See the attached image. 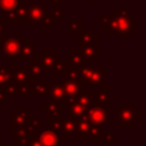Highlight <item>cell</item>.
Instances as JSON below:
<instances>
[{
	"instance_id": "cell-1",
	"label": "cell",
	"mask_w": 146,
	"mask_h": 146,
	"mask_svg": "<svg viewBox=\"0 0 146 146\" xmlns=\"http://www.w3.org/2000/svg\"><path fill=\"white\" fill-rule=\"evenodd\" d=\"M99 29L106 35L117 34L121 40H124L127 35H133L135 31V18L129 14L128 8H115L114 13L106 15L99 13Z\"/></svg>"
},
{
	"instance_id": "cell-2",
	"label": "cell",
	"mask_w": 146,
	"mask_h": 146,
	"mask_svg": "<svg viewBox=\"0 0 146 146\" xmlns=\"http://www.w3.org/2000/svg\"><path fill=\"white\" fill-rule=\"evenodd\" d=\"M115 122L122 129H133L136 127L137 117L141 116L140 112H136L130 102H120V104L115 107Z\"/></svg>"
},
{
	"instance_id": "cell-3",
	"label": "cell",
	"mask_w": 146,
	"mask_h": 146,
	"mask_svg": "<svg viewBox=\"0 0 146 146\" xmlns=\"http://www.w3.org/2000/svg\"><path fill=\"white\" fill-rule=\"evenodd\" d=\"M111 113V106L106 105H100L97 103H92L86 112V116L89 121L90 124L95 125H104L110 117Z\"/></svg>"
},
{
	"instance_id": "cell-4",
	"label": "cell",
	"mask_w": 146,
	"mask_h": 146,
	"mask_svg": "<svg viewBox=\"0 0 146 146\" xmlns=\"http://www.w3.org/2000/svg\"><path fill=\"white\" fill-rule=\"evenodd\" d=\"M21 42H22V34L19 33L5 36L3 41L0 43V49L7 60H11L16 58L21 47Z\"/></svg>"
},
{
	"instance_id": "cell-5",
	"label": "cell",
	"mask_w": 146,
	"mask_h": 146,
	"mask_svg": "<svg viewBox=\"0 0 146 146\" xmlns=\"http://www.w3.org/2000/svg\"><path fill=\"white\" fill-rule=\"evenodd\" d=\"M30 5L21 2L13 11L5 15L3 22L6 24H29Z\"/></svg>"
},
{
	"instance_id": "cell-6",
	"label": "cell",
	"mask_w": 146,
	"mask_h": 146,
	"mask_svg": "<svg viewBox=\"0 0 146 146\" xmlns=\"http://www.w3.org/2000/svg\"><path fill=\"white\" fill-rule=\"evenodd\" d=\"M26 68H27V74H29L30 81L43 80V78L48 75V71L44 68L40 55H36L34 58L27 60Z\"/></svg>"
},
{
	"instance_id": "cell-7",
	"label": "cell",
	"mask_w": 146,
	"mask_h": 146,
	"mask_svg": "<svg viewBox=\"0 0 146 146\" xmlns=\"http://www.w3.org/2000/svg\"><path fill=\"white\" fill-rule=\"evenodd\" d=\"M62 84H63L64 95H65L63 107H66L71 103H74L76 100V97L80 95L81 91H83V87L78 81H63Z\"/></svg>"
},
{
	"instance_id": "cell-8",
	"label": "cell",
	"mask_w": 146,
	"mask_h": 146,
	"mask_svg": "<svg viewBox=\"0 0 146 146\" xmlns=\"http://www.w3.org/2000/svg\"><path fill=\"white\" fill-rule=\"evenodd\" d=\"M38 46L32 42L31 39H22L18 54L15 59L17 60H30L36 56Z\"/></svg>"
},
{
	"instance_id": "cell-9",
	"label": "cell",
	"mask_w": 146,
	"mask_h": 146,
	"mask_svg": "<svg viewBox=\"0 0 146 146\" xmlns=\"http://www.w3.org/2000/svg\"><path fill=\"white\" fill-rule=\"evenodd\" d=\"M32 119V113L27 111L25 106H18L10 115V123L11 125H22L29 123Z\"/></svg>"
},
{
	"instance_id": "cell-10",
	"label": "cell",
	"mask_w": 146,
	"mask_h": 146,
	"mask_svg": "<svg viewBox=\"0 0 146 146\" xmlns=\"http://www.w3.org/2000/svg\"><path fill=\"white\" fill-rule=\"evenodd\" d=\"M48 3H32L30 5L29 24H40L44 14L47 13Z\"/></svg>"
},
{
	"instance_id": "cell-11",
	"label": "cell",
	"mask_w": 146,
	"mask_h": 146,
	"mask_svg": "<svg viewBox=\"0 0 146 146\" xmlns=\"http://www.w3.org/2000/svg\"><path fill=\"white\" fill-rule=\"evenodd\" d=\"M38 139L42 146H57L64 143V138L58 137L57 133L48 129H43L40 132H38Z\"/></svg>"
},
{
	"instance_id": "cell-12",
	"label": "cell",
	"mask_w": 146,
	"mask_h": 146,
	"mask_svg": "<svg viewBox=\"0 0 146 146\" xmlns=\"http://www.w3.org/2000/svg\"><path fill=\"white\" fill-rule=\"evenodd\" d=\"M51 81L38 80V81H30V97H42L47 96L49 91Z\"/></svg>"
},
{
	"instance_id": "cell-13",
	"label": "cell",
	"mask_w": 146,
	"mask_h": 146,
	"mask_svg": "<svg viewBox=\"0 0 146 146\" xmlns=\"http://www.w3.org/2000/svg\"><path fill=\"white\" fill-rule=\"evenodd\" d=\"M46 97H47V100H52V102L59 103L63 106L64 100H65L63 84L60 82H50L49 91H48Z\"/></svg>"
},
{
	"instance_id": "cell-14",
	"label": "cell",
	"mask_w": 146,
	"mask_h": 146,
	"mask_svg": "<svg viewBox=\"0 0 146 146\" xmlns=\"http://www.w3.org/2000/svg\"><path fill=\"white\" fill-rule=\"evenodd\" d=\"M111 89L107 86H103L100 87L97 91H92L94 95V100L97 104L100 105H106V106H111V103H113L115 100V97L112 96L110 94Z\"/></svg>"
},
{
	"instance_id": "cell-15",
	"label": "cell",
	"mask_w": 146,
	"mask_h": 146,
	"mask_svg": "<svg viewBox=\"0 0 146 146\" xmlns=\"http://www.w3.org/2000/svg\"><path fill=\"white\" fill-rule=\"evenodd\" d=\"M95 62L91 60H83V63L78 67V74H79V83L82 87H87L88 81L91 76V73L94 71Z\"/></svg>"
},
{
	"instance_id": "cell-16",
	"label": "cell",
	"mask_w": 146,
	"mask_h": 146,
	"mask_svg": "<svg viewBox=\"0 0 146 146\" xmlns=\"http://www.w3.org/2000/svg\"><path fill=\"white\" fill-rule=\"evenodd\" d=\"M105 66L104 65H98L94 67V71L91 73V76L88 81L87 87H96L100 88L105 86Z\"/></svg>"
},
{
	"instance_id": "cell-17",
	"label": "cell",
	"mask_w": 146,
	"mask_h": 146,
	"mask_svg": "<svg viewBox=\"0 0 146 146\" xmlns=\"http://www.w3.org/2000/svg\"><path fill=\"white\" fill-rule=\"evenodd\" d=\"M64 107L56 102L52 100H44L41 104V111L47 114V117H57L63 116Z\"/></svg>"
},
{
	"instance_id": "cell-18",
	"label": "cell",
	"mask_w": 146,
	"mask_h": 146,
	"mask_svg": "<svg viewBox=\"0 0 146 146\" xmlns=\"http://www.w3.org/2000/svg\"><path fill=\"white\" fill-rule=\"evenodd\" d=\"M78 50L80 51V55L82 56L83 60L96 62L99 59V44L97 43H91V44L79 47Z\"/></svg>"
},
{
	"instance_id": "cell-19",
	"label": "cell",
	"mask_w": 146,
	"mask_h": 146,
	"mask_svg": "<svg viewBox=\"0 0 146 146\" xmlns=\"http://www.w3.org/2000/svg\"><path fill=\"white\" fill-rule=\"evenodd\" d=\"M41 60L44 68L48 72H51L54 65L58 60V50L57 49H43L41 51Z\"/></svg>"
},
{
	"instance_id": "cell-20",
	"label": "cell",
	"mask_w": 146,
	"mask_h": 146,
	"mask_svg": "<svg viewBox=\"0 0 146 146\" xmlns=\"http://www.w3.org/2000/svg\"><path fill=\"white\" fill-rule=\"evenodd\" d=\"M35 131H38V130H35L30 122L25 123V124H22V125H10V137L14 138V139H17L19 137L29 136V135H31Z\"/></svg>"
},
{
	"instance_id": "cell-21",
	"label": "cell",
	"mask_w": 146,
	"mask_h": 146,
	"mask_svg": "<svg viewBox=\"0 0 146 146\" xmlns=\"http://www.w3.org/2000/svg\"><path fill=\"white\" fill-rule=\"evenodd\" d=\"M79 47L95 43L99 39V35L92 29H83L79 34Z\"/></svg>"
},
{
	"instance_id": "cell-22",
	"label": "cell",
	"mask_w": 146,
	"mask_h": 146,
	"mask_svg": "<svg viewBox=\"0 0 146 146\" xmlns=\"http://www.w3.org/2000/svg\"><path fill=\"white\" fill-rule=\"evenodd\" d=\"M13 82L16 84H25L30 82L26 65H15L14 74H13Z\"/></svg>"
},
{
	"instance_id": "cell-23",
	"label": "cell",
	"mask_w": 146,
	"mask_h": 146,
	"mask_svg": "<svg viewBox=\"0 0 146 146\" xmlns=\"http://www.w3.org/2000/svg\"><path fill=\"white\" fill-rule=\"evenodd\" d=\"M14 67L15 65H0V89L13 82Z\"/></svg>"
},
{
	"instance_id": "cell-24",
	"label": "cell",
	"mask_w": 146,
	"mask_h": 146,
	"mask_svg": "<svg viewBox=\"0 0 146 146\" xmlns=\"http://www.w3.org/2000/svg\"><path fill=\"white\" fill-rule=\"evenodd\" d=\"M90 123L86 116V114L83 116H81L80 119H78V125H76V131H75V136L74 138H88V133H89V129H90Z\"/></svg>"
},
{
	"instance_id": "cell-25",
	"label": "cell",
	"mask_w": 146,
	"mask_h": 146,
	"mask_svg": "<svg viewBox=\"0 0 146 146\" xmlns=\"http://www.w3.org/2000/svg\"><path fill=\"white\" fill-rule=\"evenodd\" d=\"M76 125H78V119H72V117H66L64 119L63 123V137L64 138H74L75 131H76Z\"/></svg>"
},
{
	"instance_id": "cell-26",
	"label": "cell",
	"mask_w": 146,
	"mask_h": 146,
	"mask_svg": "<svg viewBox=\"0 0 146 146\" xmlns=\"http://www.w3.org/2000/svg\"><path fill=\"white\" fill-rule=\"evenodd\" d=\"M105 133V128L104 125H95L91 124L90 129H89V133H88V141L90 144H98L103 136Z\"/></svg>"
},
{
	"instance_id": "cell-27",
	"label": "cell",
	"mask_w": 146,
	"mask_h": 146,
	"mask_svg": "<svg viewBox=\"0 0 146 146\" xmlns=\"http://www.w3.org/2000/svg\"><path fill=\"white\" fill-rule=\"evenodd\" d=\"M66 107H67V117H72V119H80L87 112V107L82 106L78 102L71 103Z\"/></svg>"
},
{
	"instance_id": "cell-28",
	"label": "cell",
	"mask_w": 146,
	"mask_h": 146,
	"mask_svg": "<svg viewBox=\"0 0 146 146\" xmlns=\"http://www.w3.org/2000/svg\"><path fill=\"white\" fill-rule=\"evenodd\" d=\"M83 24H84L83 18H78V19L68 18L67 19V33L70 35H78L84 29Z\"/></svg>"
},
{
	"instance_id": "cell-29",
	"label": "cell",
	"mask_w": 146,
	"mask_h": 146,
	"mask_svg": "<svg viewBox=\"0 0 146 146\" xmlns=\"http://www.w3.org/2000/svg\"><path fill=\"white\" fill-rule=\"evenodd\" d=\"M63 123H64V117L63 116H57V117H47V127L48 130L55 132V133H63Z\"/></svg>"
},
{
	"instance_id": "cell-30",
	"label": "cell",
	"mask_w": 146,
	"mask_h": 146,
	"mask_svg": "<svg viewBox=\"0 0 146 146\" xmlns=\"http://www.w3.org/2000/svg\"><path fill=\"white\" fill-rule=\"evenodd\" d=\"M66 60L68 63V66L76 67V68L83 63V58L80 55V51L78 49H68V51H67V59Z\"/></svg>"
},
{
	"instance_id": "cell-31",
	"label": "cell",
	"mask_w": 146,
	"mask_h": 146,
	"mask_svg": "<svg viewBox=\"0 0 146 146\" xmlns=\"http://www.w3.org/2000/svg\"><path fill=\"white\" fill-rule=\"evenodd\" d=\"M79 104H81L82 106L84 107H89L95 100H94V95H92V91H81L80 95L76 97V100Z\"/></svg>"
},
{
	"instance_id": "cell-32",
	"label": "cell",
	"mask_w": 146,
	"mask_h": 146,
	"mask_svg": "<svg viewBox=\"0 0 146 146\" xmlns=\"http://www.w3.org/2000/svg\"><path fill=\"white\" fill-rule=\"evenodd\" d=\"M67 67H68V63L66 59H58L51 70L52 75L54 76H63V74L65 73Z\"/></svg>"
},
{
	"instance_id": "cell-33",
	"label": "cell",
	"mask_w": 146,
	"mask_h": 146,
	"mask_svg": "<svg viewBox=\"0 0 146 146\" xmlns=\"http://www.w3.org/2000/svg\"><path fill=\"white\" fill-rule=\"evenodd\" d=\"M57 23H58V21L56 19V17L52 14L46 13L40 24H41L42 30H51L54 27V25H56Z\"/></svg>"
},
{
	"instance_id": "cell-34",
	"label": "cell",
	"mask_w": 146,
	"mask_h": 146,
	"mask_svg": "<svg viewBox=\"0 0 146 146\" xmlns=\"http://www.w3.org/2000/svg\"><path fill=\"white\" fill-rule=\"evenodd\" d=\"M21 2H22V0H0V10L3 11L5 14L10 13Z\"/></svg>"
},
{
	"instance_id": "cell-35",
	"label": "cell",
	"mask_w": 146,
	"mask_h": 146,
	"mask_svg": "<svg viewBox=\"0 0 146 146\" xmlns=\"http://www.w3.org/2000/svg\"><path fill=\"white\" fill-rule=\"evenodd\" d=\"M62 78H63V81H78L79 82L78 68L76 67H72V66H68Z\"/></svg>"
},
{
	"instance_id": "cell-36",
	"label": "cell",
	"mask_w": 146,
	"mask_h": 146,
	"mask_svg": "<svg viewBox=\"0 0 146 146\" xmlns=\"http://www.w3.org/2000/svg\"><path fill=\"white\" fill-rule=\"evenodd\" d=\"M0 90L3 91V94L6 95V97H17V94H18V84H16L15 82H10V83L6 84Z\"/></svg>"
},
{
	"instance_id": "cell-37",
	"label": "cell",
	"mask_w": 146,
	"mask_h": 146,
	"mask_svg": "<svg viewBox=\"0 0 146 146\" xmlns=\"http://www.w3.org/2000/svg\"><path fill=\"white\" fill-rule=\"evenodd\" d=\"M98 144L99 146H115V135L113 132H105Z\"/></svg>"
},
{
	"instance_id": "cell-38",
	"label": "cell",
	"mask_w": 146,
	"mask_h": 146,
	"mask_svg": "<svg viewBox=\"0 0 146 146\" xmlns=\"http://www.w3.org/2000/svg\"><path fill=\"white\" fill-rule=\"evenodd\" d=\"M17 97H30V84H18V94Z\"/></svg>"
},
{
	"instance_id": "cell-39",
	"label": "cell",
	"mask_w": 146,
	"mask_h": 146,
	"mask_svg": "<svg viewBox=\"0 0 146 146\" xmlns=\"http://www.w3.org/2000/svg\"><path fill=\"white\" fill-rule=\"evenodd\" d=\"M26 146H42L38 139V131H35L29 136V141H27Z\"/></svg>"
},
{
	"instance_id": "cell-40",
	"label": "cell",
	"mask_w": 146,
	"mask_h": 146,
	"mask_svg": "<svg viewBox=\"0 0 146 146\" xmlns=\"http://www.w3.org/2000/svg\"><path fill=\"white\" fill-rule=\"evenodd\" d=\"M63 13H64V11H63V9H62V8H59L57 5H52V13H51V14L56 17V19H57V21H59V19H62V18H63V16H64V15H63Z\"/></svg>"
},
{
	"instance_id": "cell-41",
	"label": "cell",
	"mask_w": 146,
	"mask_h": 146,
	"mask_svg": "<svg viewBox=\"0 0 146 146\" xmlns=\"http://www.w3.org/2000/svg\"><path fill=\"white\" fill-rule=\"evenodd\" d=\"M30 123L32 124V127H33L35 130H38V129H40L41 125H42V117H40V116H32Z\"/></svg>"
},
{
	"instance_id": "cell-42",
	"label": "cell",
	"mask_w": 146,
	"mask_h": 146,
	"mask_svg": "<svg viewBox=\"0 0 146 146\" xmlns=\"http://www.w3.org/2000/svg\"><path fill=\"white\" fill-rule=\"evenodd\" d=\"M6 35H7V33H6V23L3 22L2 18H0V43L3 41Z\"/></svg>"
},
{
	"instance_id": "cell-43",
	"label": "cell",
	"mask_w": 146,
	"mask_h": 146,
	"mask_svg": "<svg viewBox=\"0 0 146 146\" xmlns=\"http://www.w3.org/2000/svg\"><path fill=\"white\" fill-rule=\"evenodd\" d=\"M7 106V97L3 94V91L0 90V107H6Z\"/></svg>"
},
{
	"instance_id": "cell-44",
	"label": "cell",
	"mask_w": 146,
	"mask_h": 146,
	"mask_svg": "<svg viewBox=\"0 0 146 146\" xmlns=\"http://www.w3.org/2000/svg\"><path fill=\"white\" fill-rule=\"evenodd\" d=\"M64 2V0H47V2L46 3H50V5H60V3H63Z\"/></svg>"
},
{
	"instance_id": "cell-45",
	"label": "cell",
	"mask_w": 146,
	"mask_h": 146,
	"mask_svg": "<svg viewBox=\"0 0 146 146\" xmlns=\"http://www.w3.org/2000/svg\"><path fill=\"white\" fill-rule=\"evenodd\" d=\"M100 0H88V2L89 3H98Z\"/></svg>"
},
{
	"instance_id": "cell-46",
	"label": "cell",
	"mask_w": 146,
	"mask_h": 146,
	"mask_svg": "<svg viewBox=\"0 0 146 146\" xmlns=\"http://www.w3.org/2000/svg\"><path fill=\"white\" fill-rule=\"evenodd\" d=\"M57 146H68L66 143H62V144H59V145H57Z\"/></svg>"
},
{
	"instance_id": "cell-47",
	"label": "cell",
	"mask_w": 146,
	"mask_h": 146,
	"mask_svg": "<svg viewBox=\"0 0 146 146\" xmlns=\"http://www.w3.org/2000/svg\"><path fill=\"white\" fill-rule=\"evenodd\" d=\"M0 146H3V143H1V144H0Z\"/></svg>"
},
{
	"instance_id": "cell-48",
	"label": "cell",
	"mask_w": 146,
	"mask_h": 146,
	"mask_svg": "<svg viewBox=\"0 0 146 146\" xmlns=\"http://www.w3.org/2000/svg\"><path fill=\"white\" fill-rule=\"evenodd\" d=\"M0 116H1V107H0Z\"/></svg>"
}]
</instances>
